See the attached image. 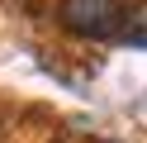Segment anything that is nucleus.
Here are the masks:
<instances>
[{
  "instance_id": "nucleus-1",
  "label": "nucleus",
  "mask_w": 147,
  "mask_h": 143,
  "mask_svg": "<svg viewBox=\"0 0 147 143\" xmlns=\"http://www.w3.org/2000/svg\"><path fill=\"white\" fill-rule=\"evenodd\" d=\"M57 14L76 38H119L128 24L123 0H62Z\"/></svg>"
},
{
  "instance_id": "nucleus-2",
  "label": "nucleus",
  "mask_w": 147,
  "mask_h": 143,
  "mask_svg": "<svg viewBox=\"0 0 147 143\" xmlns=\"http://www.w3.org/2000/svg\"><path fill=\"white\" fill-rule=\"evenodd\" d=\"M123 43H133V48H147V0L138 10H128V24H123Z\"/></svg>"
}]
</instances>
